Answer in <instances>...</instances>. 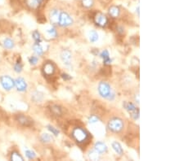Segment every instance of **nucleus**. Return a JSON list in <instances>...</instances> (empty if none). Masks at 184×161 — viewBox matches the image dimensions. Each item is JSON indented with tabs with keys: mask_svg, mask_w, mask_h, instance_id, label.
Segmentation results:
<instances>
[{
	"mask_svg": "<svg viewBox=\"0 0 184 161\" xmlns=\"http://www.w3.org/2000/svg\"><path fill=\"white\" fill-rule=\"evenodd\" d=\"M108 128L110 131H112L114 133H119L124 128L123 121L121 119L116 118V117L111 119L108 123Z\"/></svg>",
	"mask_w": 184,
	"mask_h": 161,
	"instance_id": "1",
	"label": "nucleus"
},
{
	"mask_svg": "<svg viewBox=\"0 0 184 161\" xmlns=\"http://www.w3.org/2000/svg\"><path fill=\"white\" fill-rule=\"evenodd\" d=\"M72 136L74 139L76 140L77 142L79 143L85 142L88 137H89V134L86 131L83 129L81 128H75L72 132Z\"/></svg>",
	"mask_w": 184,
	"mask_h": 161,
	"instance_id": "2",
	"label": "nucleus"
},
{
	"mask_svg": "<svg viewBox=\"0 0 184 161\" xmlns=\"http://www.w3.org/2000/svg\"><path fill=\"white\" fill-rule=\"evenodd\" d=\"M98 92H99L102 97L105 98L106 99H108V98L110 97V95L112 94L110 85L107 82H105V81H102V82L99 83V85H98Z\"/></svg>",
	"mask_w": 184,
	"mask_h": 161,
	"instance_id": "3",
	"label": "nucleus"
},
{
	"mask_svg": "<svg viewBox=\"0 0 184 161\" xmlns=\"http://www.w3.org/2000/svg\"><path fill=\"white\" fill-rule=\"evenodd\" d=\"M73 24V19L67 12H62L60 13L58 24L62 27H68Z\"/></svg>",
	"mask_w": 184,
	"mask_h": 161,
	"instance_id": "4",
	"label": "nucleus"
},
{
	"mask_svg": "<svg viewBox=\"0 0 184 161\" xmlns=\"http://www.w3.org/2000/svg\"><path fill=\"white\" fill-rule=\"evenodd\" d=\"M0 83L2 88L6 90H11L15 86V80L9 76H2L0 77Z\"/></svg>",
	"mask_w": 184,
	"mask_h": 161,
	"instance_id": "5",
	"label": "nucleus"
},
{
	"mask_svg": "<svg viewBox=\"0 0 184 161\" xmlns=\"http://www.w3.org/2000/svg\"><path fill=\"white\" fill-rule=\"evenodd\" d=\"M124 107L129 111V113L131 115V116L134 120H138L139 118V110L136 107V106L132 103L124 102Z\"/></svg>",
	"mask_w": 184,
	"mask_h": 161,
	"instance_id": "6",
	"label": "nucleus"
},
{
	"mask_svg": "<svg viewBox=\"0 0 184 161\" xmlns=\"http://www.w3.org/2000/svg\"><path fill=\"white\" fill-rule=\"evenodd\" d=\"M71 52L69 50H63L61 53V59H62L63 64L68 68L71 67Z\"/></svg>",
	"mask_w": 184,
	"mask_h": 161,
	"instance_id": "7",
	"label": "nucleus"
},
{
	"mask_svg": "<svg viewBox=\"0 0 184 161\" xmlns=\"http://www.w3.org/2000/svg\"><path fill=\"white\" fill-rule=\"evenodd\" d=\"M94 21L98 26L105 27L108 23V19L107 17H106L105 15H103L102 13H98L94 17Z\"/></svg>",
	"mask_w": 184,
	"mask_h": 161,
	"instance_id": "8",
	"label": "nucleus"
},
{
	"mask_svg": "<svg viewBox=\"0 0 184 161\" xmlns=\"http://www.w3.org/2000/svg\"><path fill=\"white\" fill-rule=\"evenodd\" d=\"M15 86L17 88V90L20 92H24L27 89V84L24 78L22 77H17L15 80Z\"/></svg>",
	"mask_w": 184,
	"mask_h": 161,
	"instance_id": "9",
	"label": "nucleus"
},
{
	"mask_svg": "<svg viewBox=\"0 0 184 161\" xmlns=\"http://www.w3.org/2000/svg\"><path fill=\"white\" fill-rule=\"evenodd\" d=\"M16 121L23 126H30L31 125L33 124V121H31L30 119L28 118L27 116H24V115H22V114L17 115V116H16Z\"/></svg>",
	"mask_w": 184,
	"mask_h": 161,
	"instance_id": "10",
	"label": "nucleus"
},
{
	"mask_svg": "<svg viewBox=\"0 0 184 161\" xmlns=\"http://www.w3.org/2000/svg\"><path fill=\"white\" fill-rule=\"evenodd\" d=\"M60 11L58 9L51 10L50 13H49V18H50L51 23H52L53 25L58 24L59 17H60Z\"/></svg>",
	"mask_w": 184,
	"mask_h": 161,
	"instance_id": "11",
	"label": "nucleus"
},
{
	"mask_svg": "<svg viewBox=\"0 0 184 161\" xmlns=\"http://www.w3.org/2000/svg\"><path fill=\"white\" fill-rule=\"evenodd\" d=\"M43 71V73L47 75V76H52L54 73V72H55V67H54V65L52 63L48 62V63L44 64Z\"/></svg>",
	"mask_w": 184,
	"mask_h": 161,
	"instance_id": "12",
	"label": "nucleus"
},
{
	"mask_svg": "<svg viewBox=\"0 0 184 161\" xmlns=\"http://www.w3.org/2000/svg\"><path fill=\"white\" fill-rule=\"evenodd\" d=\"M43 2V0H26V3L31 9H38Z\"/></svg>",
	"mask_w": 184,
	"mask_h": 161,
	"instance_id": "13",
	"label": "nucleus"
},
{
	"mask_svg": "<svg viewBox=\"0 0 184 161\" xmlns=\"http://www.w3.org/2000/svg\"><path fill=\"white\" fill-rule=\"evenodd\" d=\"M94 150L101 155L107 152V147L105 143H103L102 142H96L95 145H94Z\"/></svg>",
	"mask_w": 184,
	"mask_h": 161,
	"instance_id": "14",
	"label": "nucleus"
},
{
	"mask_svg": "<svg viewBox=\"0 0 184 161\" xmlns=\"http://www.w3.org/2000/svg\"><path fill=\"white\" fill-rule=\"evenodd\" d=\"M100 57L103 59V64H111V59L110 58V54L108 51L104 50L100 54Z\"/></svg>",
	"mask_w": 184,
	"mask_h": 161,
	"instance_id": "15",
	"label": "nucleus"
},
{
	"mask_svg": "<svg viewBox=\"0 0 184 161\" xmlns=\"http://www.w3.org/2000/svg\"><path fill=\"white\" fill-rule=\"evenodd\" d=\"M31 99L33 100L34 102L35 103H40L43 101V93L39 92V91H34L32 94Z\"/></svg>",
	"mask_w": 184,
	"mask_h": 161,
	"instance_id": "16",
	"label": "nucleus"
},
{
	"mask_svg": "<svg viewBox=\"0 0 184 161\" xmlns=\"http://www.w3.org/2000/svg\"><path fill=\"white\" fill-rule=\"evenodd\" d=\"M33 50L34 51L38 56H41V55H43V53H44V50H43V47L39 44L38 43H35L34 44L33 46Z\"/></svg>",
	"mask_w": 184,
	"mask_h": 161,
	"instance_id": "17",
	"label": "nucleus"
},
{
	"mask_svg": "<svg viewBox=\"0 0 184 161\" xmlns=\"http://www.w3.org/2000/svg\"><path fill=\"white\" fill-rule=\"evenodd\" d=\"M109 14H110V17H112L113 18H117L120 14V8L118 7H115V6L110 7V9H109Z\"/></svg>",
	"mask_w": 184,
	"mask_h": 161,
	"instance_id": "18",
	"label": "nucleus"
},
{
	"mask_svg": "<svg viewBox=\"0 0 184 161\" xmlns=\"http://www.w3.org/2000/svg\"><path fill=\"white\" fill-rule=\"evenodd\" d=\"M112 147H113V149H114V151H115V152H116L118 155H121L123 154L124 151H123V148H122V147H121V145H120L119 142H113Z\"/></svg>",
	"mask_w": 184,
	"mask_h": 161,
	"instance_id": "19",
	"label": "nucleus"
},
{
	"mask_svg": "<svg viewBox=\"0 0 184 161\" xmlns=\"http://www.w3.org/2000/svg\"><path fill=\"white\" fill-rule=\"evenodd\" d=\"M14 42H13L11 38H6V39H4V41H3V47H4L6 49L11 50V49H12V48L14 47Z\"/></svg>",
	"mask_w": 184,
	"mask_h": 161,
	"instance_id": "20",
	"label": "nucleus"
},
{
	"mask_svg": "<svg viewBox=\"0 0 184 161\" xmlns=\"http://www.w3.org/2000/svg\"><path fill=\"white\" fill-rule=\"evenodd\" d=\"M40 140L41 142H43V143H48L51 141H53V137H52V136L50 134H48V133H43V134L41 135Z\"/></svg>",
	"mask_w": 184,
	"mask_h": 161,
	"instance_id": "21",
	"label": "nucleus"
},
{
	"mask_svg": "<svg viewBox=\"0 0 184 161\" xmlns=\"http://www.w3.org/2000/svg\"><path fill=\"white\" fill-rule=\"evenodd\" d=\"M51 111L53 112V114H54L55 116H61L62 114V108L58 105H53L51 107Z\"/></svg>",
	"mask_w": 184,
	"mask_h": 161,
	"instance_id": "22",
	"label": "nucleus"
},
{
	"mask_svg": "<svg viewBox=\"0 0 184 161\" xmlns=\"http://www.w3.org/2000/svg\"><path fill=\"white\" fill-rule=\"evenodd\" d=\"M89 40L91 43H96L98 40V33L97 31L91 30L89 32Z\"/></svg>",
	"mask_w": 184,
	"mask_h": 161,
	"instance_id": "23",
	"label": "nucleus"
},
{
	"mask_svg": "<svg viewBox=\"0 0 184 161\" xmlns=\"http://www.w3.org/2000/svg\"><path fill=\"white\" fill-rule=\"evenodd\" d=\"M11 160H24V158L21 155L17 152H12L11 154Z\"/></svg>",
	"mask_w": 184,
	"mask_h": 161,
	"instance_id": "24",
	"label": "nucleus"
},
{
	"mask_svg": "<svg viewBox=\"0 0 184 161\" xmlns=\"http://www.w3.org/2000/svg\"><path fill=\"white\" fill-rule=\"evenodd\" d=\"M99 155L100 154L94 150V151H92V152H89V156L91 160H98L99 159Z\"/></svg>",
	"mask_w": 184,
	"mask_h": 161,
	"instance_id": "25",
	"label": "nucleus"
},
{
	"mask_svg": "<svg viewBox=\"0 0 184 161\" xmlns=\"http://www.w3.org/2000/svg\"><path fill=\"white\" fill-rule=\"evenodd\" d=\"M32 36H33L34 40L35 41V43H40L41 42V35L40 33H38V31L34 30L32 33Z\"/></svg>",
	"mask_w": 184,
	"mask_h": 161,
	"instance_id": "26",
	"label": "nucleus"
},
{
	"mask_svg": "<svg viewBox=\"0 0 184 161\" xmlns=\"http://www.w3.org/2000/svg\"><path fill=\"white\" fill-rule=\"evenodd\" d=\"M82 4L84 7L89 8V7H93V0H82Z\"/></svg>",
	"mask_w": 184,
	"mask_h": 161,
	"instance_id": "27",
	"label": "nucleus"
},
{
	"mask_svg": "<svg viewBox=\"0 0 184 161\" xmlns=\"http://www.w3.org/2000/svg\"><path fill=\"white\" fill-rule=\"evenodd\" d=\"M26 155L29 159H33L36 157V154L33 151H30V150H26Z\"/></svg>",
	"mask_w": 184,
	"mask_h": 161,
	"instance_id": "28",
	"label": "nucleus"
},
{
	"mask_svg": "<svg viewBox=\"0 0 184 161\" xmlns=\"http://www.w3.org/2000/svg\"><path fill=\"white\" fill-rule=\"evenodd\" d=\"M47 33H48V34L50 37H52V38H56L57 36H58V33H57V30H56L55 28H49V29H48V31H47Z\"/></svg>",
	"mask_w": 184,
	"mask_h": 161,
	"instance_id": "29",
	"label": "nucleus"
},
{
	"mask_svg": "<svg viewBox=\"0 0 184 161\" xmlns=\"http://www.w3.org/2000/svg\"><path fill=\"white\" fill-rule=\"evenodd\" d=\"M47 128H48V130L50 131L53 134H54L55 136H58V134H59V130H58V129H57L54 128V127L52 125H48L47 126Z\"/></svg>",
	"mask_w": 184,
	"mask_h": 161,
	"instance_id": "30",
	"label": "nucleus"
},
{
	"mask_svg": "<svg viewBox=\"0 0 184 161\" xmlns=\"http://www.w3.org/2000/svg\"><path fill=\"white\" fill-rule=\"evenodd\" d=\"M22 69H23V67H22L21 63H17V64L14 65V71L16 72V73H22Z\"/></svg>",
	"mask_w": 184,
	"mask_h": 161,
	"instance_id": "31",
	"label": "nucleus"
},
{
	"mask_svg": "<svg viewBox=\"0 0 184 161\" xmlns=\"http://www.w3.org/2000/svg\"><path fill=\"white\" fill-rule=\"evenodd\" d=\"M38 61V59L37 56H31L29 59L30 64H32V65H35V64H37Z\"/></svg>",
	"mask_w": 184,
	"mask_h": 161,
	"instance_id": "32",
	"label": "nucleus"
},
{
	"mask_svg": "<svg viewBox=\"0 0 184 161\" xmlns=\"http://www.w3.org/2000/svg\"><path fill=\"white\" fill-rule=\"evenodd\" d=\"M98 121H99V119H98V117H97L96 116H91L89 119V123H90V124L97 123Z\"/></svg>",
	"mask_w": 184,
	"mask_h": 161,
	"instance_id": "33",
	"label": "nucleus"
},
{
	"mask_svg": "<svg viewBox=\"0 0 184 161\" xmlns=\"http://www.w3.org/2000/svg\"><path fill=\"white\" fill-rule=\"evenodd\" d=\"M62 78L64 79L65 80H69L71 79V77H70V76H69L68 74L66 73H63L62 74Z\"/></svg>",
	"mask_w": 184,
	"mask_h": 161,
	"instance_id": "34",
	"label": "nucleus"
},
{
	"mask_svg": "<svg viewBox=\"0 0 184 161\" xmlns=\"http://www.w3.org/2000/svg\"><path fill=\"white\" fill-rule=\"evenodd\" d=\"M137 10H138V17H139V6H138V8H137Z\"/></svg>",
	"mask_w": 184,
	"mask_h": 161,
	"instance_id": "35",
	"label": "nucleus"
}]
</instances>
